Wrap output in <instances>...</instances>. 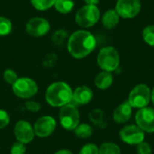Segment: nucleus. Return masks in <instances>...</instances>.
Returning <instances> with one entry per match:
<instances>
[{"instance_id": "nucleus-1", "label": "nucleus", "mask_w": 154, "mask_h": 154, "mask_svg": "<svg viewBox=\"0 0 154 154\" xmlns=\"http://www.w3.org/2000/svg\"><path fill=\"white\" fill-rule=\"evenodd\" d=\"M97 47V39L87 30H79L69 35L67 48L69 54L75 59H84Z\"/></svg>"}, {"instance_id": "nucleus-2", "label": "nucleus", "mask_w": 154, "mask_h": 154, "mask_svg": "<svg viewBox=\"0 0 154 154\" xmlns=\"http://www.w3.org/2000/svg\"><path fill=\"white\" fill-rule=\"evenodd\" d=\"M73 97V90L70 86L64 81L51 83L46 89L45 100L53 107H62L70 104Z\"/></svg>"}, {"instance_id": "nucleus-3", "label": "nucleus", "mask_w": 154, "mask_h": 154, "mask_svg": "<svg viewBox=\"0 0 154 154\" xmlns=\"http://www.w3.org/2000/svg\"><path fill=\"white\" fill-rule=\"evenodd\" d=\"M97 62L103 71L112 73L120 65V54L113 46L103 47L97 54Z\"/></svg>"}, {"instance_id": "nucleus-4", "label": "nucleus", "mask_w": 154, "mask_h": 154, "mask_svg": "<svg viewBox=\"0 0 154 154\" xmlns=\"http://www.w3.org/2000/svg\"><path fill=\"white\" fill-rule=\"evenodd\" d=\"M100 19V10L97 5H85L75 15L76 23L81 28H90Z\"/></svg>"}, {"instance_id": "nucleus-5", "label": "nucleus", "mask_w": 154, "mask_h": 154, "mask_svg": "<svg viewBox=\"0 0 154 154\" xmlns=\"http://www.w3.org/2000/svg\"><path fill=\"white\" fill-rule=\"evenodd\" d=\"M80 115L73 104H68L62 107L59 112V122L61 127L67 131H74L79 125Z\"/></svg>"}, {"instance_id": "nucleus-6", "label": "nucleus", "mask_w": 154, "mask_h": 154, "mask_svg": "<svg viewBox=\"0 0 154 154\" xmlns=\"http://www.w3.org/2000/svg\"><path fill=\"white\" fill-rule=\"evenodd\" d=\"M152 99V90L145 84L136 85L130 92L127 102L133 108L141 109L148 106Z\"/></svg>"}, {"instance_id": "nucleus-7", "label": "nucleus", "mask_w": 154, "mask_h": 154, "mask_svg": "<svg viewBox=\"0 0 154 154\" xmlns=\"http://www.w3.org/2000/svg\"><path fill=\"white\" fill-rule=\"evenodd\" d=\"M12 90L17 97L22 99H30L38 93L39 88L32 79L23 77L18 78L12 85Z\"/></svg>"}, {"instance_id": "nucleus-8", "label": "nucleus", "mask_w": 154, "mask_h": 154, "mask_svg": "<svg viewBox=\"0 0 154 154\" xmlns=\"http://www.w3.org/2000/svg\"><path fill=\"white\" fill-rule=\"evenodd\" d=\"M115 9L120 18L132 19L140 14L142 3L141 0H117Z\"/></svg>"}, {"instance_id": "nucleus-9", "label": "nucleus", "mask_w": 154, "mask_h": 154, "mask_svg": "<svg viewBox=\"0 0 154 154\" xmlns=\"http://www.w3.org/2000/svg\"><path fill=\"white\" fill-rule=\"evenodd\" d=\"M119 135L121 140L129 145H138L139 143L144 142L145 139V133L136 125L124 126L120 130Z\"/></svg>"}, {"instance_id": "nucleus-10", "label": "nucleus", "mask_w": 154, "mask_h": 154, "mask_svg": "<svg viewBox=\"0 0 154 154\" xmlns=\"http://www.w3.org/2000/svg\"><path fill=\"white\" fill-rule=\"evenodd\" d=\"M32 126L36 136L40 138H46L54 133L57 127V121L51 116H43L38 118Z\"/></svg>"}, {"instance_id": "nucleus-11", "label": "nucleus", "mask_w": 154, "mask_h": 154, "mask_svg": "<svg viewBox=\"0 0 154 154\" xmlns=\"http://www.w3.org/2000/svg\"><path fill=\"white\" fill-rule=\"evenodd\" d=\"M135 122L144 133H154V108L146 106L139 109L135 114Z\"/></svg>"}, {"instance_id": "nucleus-12", "label": "nucleus", "mask_w": 154, "mask_h": 154, "mask_svg": "<svg viewBox=\"0 0 154 154\" xmlns=\"http://www.w3.org/2000/svg\"><path fill=\"white\" fill-rule=\"evenodd\" d=\"M51 29L50 23L42 17H33L31 18L25 25L26 32L32 37L39 38L45 36Z\"/></svg>"}, {"instance_id": "nucleus-13", "label": "nucleus", "mask_w": 154, "mask_h": 154, "mask_svg": "<svg viewBox=\"0 0 154 154\" xmlns=\"http://www.w3.org/2000/svg\"><path fill=\"white\" fill-rule=\"evenodd\" d=\"M14 134L17 142L27 144L32 142L35 134L33 131V126L25 120L18 121L14 128Z\"/></svg>"}, {"instance_id": "nucleus-14", "label": "nucleus", "mask_w": 154, "mask_h": 154, "mask_svg": "<svg viewBox=\"0 0 154 154\" xmlns=\"http://www.w3.org/2000/svg\"><path fill=\"white\" fill-rule=\"evenodd\" d=\"M94 94L90 88L87 86H79L73 90L72 100L78 105H88L93 98Z\"/></svg>"}, {"instance_id": "nucleus-15", "label": "nucleus", "mask_w": 154, "mask_h": 154, "mask_svg": "<svg viewBox=\"0 0 154 154\" xmlns=\"http://www.w3.org/2000/svg\"><path fill=\"white\" fill-rule=\"evenodd\" d=\"M132 114H133V107L130 106V104L127 101H125L115 109L113 114V118L114 121L117 124H125L130 120Z\"/></svg>"}, {"instance_id": "nucleus-16", "label": "nucleus", "mask_w": 154, "mask_h": 154, "mask_svg": "<svg viewBox=\"0 0 154 154\" xmlns=\"http://www.w3.org/2000/svg\"><path fill=\"white\" fill-rule=\"evenodd\" d=\"M101 22L106 29L112 30L118 25L120 22V16L118 15L116 9H108L102 15Z\"/></svg>"}, {"instance_id": "nucleus-17", "label": "nucleus", "mask_w": 154, "mask_h": 154, "mask_svg": "<svg viewBox=\"0 0 154 154\" xmlns=\"http://www.w3.org/2000/svg\"><path fill=\"white\" fill-rule=\"evenodd\" d=\"M114 77L111 72L107 71H101L98 73L95 78V85L98 89L105 90L110 88L113 84Z\"/></svg>"}, {"instance_id": "nucleus-18", "label": "nucleus", "mask_w": 154, "mask_h": 154, "mask_svg": "<svg viewBox=\"0 0 154 154\" xmlns=\"http://www.w3.org/2000/svg\"><path fill=\"white\" fill-rule=\"evenodd\" d=\"M104 116H105V113L102 109L96 108V109H93L89 113L88 117L94 125L100 127V128H104L106 125V123L105 122V119H104Z\"/></svg>"}, {"instance_id": "nucleus-19", "label": "nucleus", "mask_w": 154, "mask_h": 154, "mask_svg": "<svg viewBox=\"0 0 154 154\" xmlns=\"http://www.w3.org/2000/svg\"><path fill=\"white\" fill-rule=\"evenodd\" d=\"M74 134L80 139H88L93 134V127L86 123L79 124L74 130Z\"/></svg>"}, {"instance_id": "nucleus-20", "label": "nucleus", "mask_w": 154, "mask_h": 154, "mask_svg": "<svg viewBox=\"0 0 154 154\" xmlns=\"http://www.w3.org/2000/svg\"><path fill=\"white\" fill-rule=\"evenodd\" d=\"M53 6L59 13L62 14H66L72 11L74 7V1L73 0H56Z\"/></svg>"}, {"instance_id": "nucleus-21", "label": "nucleus", "mask_w": 154, "mask_h": 154, "mask_svg": "<svg viewBox=\"0 0 154 154\" xmlns=\"http://www.w3.org/2000/svg\"><path fill=\"white\" fill-rule=\"evenodd\" d=\"M99 149V154H121L119 146L115 143H102Z\"/></svg>"}, {"instance_id": "nucleus-22", "label": "nucleus", "mask_w": 154, "mask_h": 154, "mask_svg": "<svg viewBox=\"0 0 154 154\" xmlns=\"http://www.w3.org/2000/svg\"><path fill=\"white\" fill-rule=\"evenodd\" d=\"M144 42L152 47H154V24L147 25L142 32Z\"/></svg>"}, {"instance_id": "nucleus-23", "label": "nucleus", "mask_w": 154, "mask_h": 154, "mask_svg": "<svg viewBox=\"0 0 154 154\" xmlns=\"http://www.w3.org/2000/svg\"><path fill=\"white\" fill-rule=\"evenodd\" d=\"M56 0H31L32 6L39 11H45L52 7Z\"/></svg>"}, {"instance_id": "nucleus-24", "label": "nucleus", "mask_w": 154, "mask_h": 154, "mask_svg": "<svg viewBox=\"0 0 154 154\" xmlns=\"http://www.w3.org/2000/svg\"><path fill=\"white\" fill-rule=\"evenodd\" d=\"M12 31V23L9 19L0 16V36H6Z\"/></svg>"}, {"instance_id": "nucleus-25", "label": "nucleus", "mask_w": 154, "mask_h": 154, "mask_svg": "<svg viewBox=\"0 0 154 154\" xmlns=\"http://www.w3.org/2000/svg\"><path fill=\"white\" fill-rule=\"evenodd\" d=\"M3 78H4V80L5 81V83L9 84V85H13L18 79V76L16 74V72L12 69H7L4 71V74H3Z\"/></svg>"}, {"instance_id": "nucleus-26", "label": "nucleus", "mask_w": 154, "mask_h": 154, "mask_svg": "<svg viewBox=\"0 0 154 154\" xmlns=\"http://www.w3.org/2000/svg\"><path fill=\"white\" fill-rule=\"evenodd\" d=\"M68 38V32L62 29L57 31L52 36V42L56 45H62L64 41Z\"/></svg>"}, {"instance_id": "nucleus-27", "label": "nucleus", "mask_w": 154, "mask_h": 154, "mask_svg": "<svg viewBox=\"0 0 154 154\" xmlns=\"http://www.w3.org/2000/svg\"><path fill=\"white\" fill-rule=\"evenodd\" d=\"M79 154H99V149L94 143H87L80 149Z\"/></svg>"}, {"instance_id": "nucleus-28", "label": "nucleus", "mask_w": 154, "mask_h": 154, "mask_svg": "<svg viewBox=\"0 0 154 154\" xmlns=\"http://www.w3.org/2000/svg\"><path fill=\"white\" fill-rule=\"evenodd\" d=\"M25 152L26 146L24 143H22L20 142L14 143L10 149V154H25Z\"/></svg>"}, {"instance_id": "nucleus-29", "label": "nucleus", "mask_w": 154, "mask_h": 154, "mask_svg": "<svg viewBox=\"0 0 154 154\" xmlns=\"http://www.w3.org/2000/svg\"><path fill=\"white\" fill-rule=\"evenodd\" d=\"M10 123V116L9 114L4 110L0 109V129L5 128Z\"/></svg>"}, {"instance_id": "nucleus-30", "label": "nucleus", "mask_w": 154, "mask_h": 154, "mask_svg": "<svg viewBox=\"0 0 154 154\" xmlns=\"http://www.w3.org/2000/svg\"><path fill=\"white\" fill-rule=\"evenodd\" d=\"M136 151H137L138 154H152V152L151 145L145 142L139 143L136 147Z\"/></svg>"}, {"instance_id": "nucleus-31", "label": "nucleus", "mask_w": 154, "mask_h": 154, "mask_svg": "<svg viewBox=\"0 0 154 154\" xmlns=\"http://www.w3.org/2000/svg\"><path fill=\"white\" fill-rule=\"evenodd\" d=\"M41 104L39 102L33 101V100H28L25 103V108L32 112V113H37L41 110Z\"/></svg>"}, {"instance_id": "nucleus-32", "label": "nucleus", "mask_w": 154, "mask_h": 154, "mask_svg": "<svg viewBox=\"0 0 154 154\" xmlns=\"http://www.w3.org/2000/svg\"><path fill=\"white\" fill-rule=\"evenodd\" d=\"M86 5H97V4L99 3L100 0H84Z\"/></svg>"}, {"instance_id": "nucleus-33", "label": "nucleus", "mask_w": 154, "mask_h": 154, "mask_svg": "<svg viewBox=\"0 0 154 154\" xmlns=\"http://www.w3.org/2000/svg\"><path fill=\"white\" fill-rule=\"evenodd\" d=\"M54 154H73V152H71L69 150H60L57 152H55Z\"/></svg>"}, {"instance_id": "nucleus-34", "label": "nucleus", "mask_w": 154, "mask_h": 154, "mask_svg": "<svg viewBox=\"0 0 154 154\" xmlns=\"http://www.w3.org/2000/svg\"><path fill=\"white\" fill-rule=\"evenodd\" d=\"M151 101L152 102V104H153L154 106V88L152 90V99H151Z\"/></svg>"}]
</instances>
